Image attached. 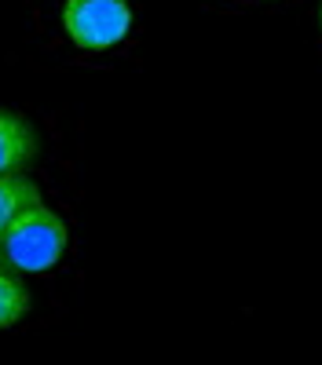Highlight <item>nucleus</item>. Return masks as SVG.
<instances>
[{"label": "nucleus", "instance_id": "obj_1", "mask_svg": "<svg viewBox=\"0 0 322 365\" xmlns=\"http://www.w3.org/2000/svg\"><path fill=\"white\" fill-rule=\"evenodd\" d=\"M63 252H66V223L44 201L29 205L0 241V259L11 270H26V274L51 270L63 259Z\"/></svg>", "mask_w": 322, "mask_h": 365}, {"label": "nucleus", "instance_id": "obj_2", "mask_svg": "<svg viewBox=\"0 0 322 365\" xmlns=\"http://www.w3.org/2000/svg\"><path fill=\"white\" fill-rule=\"evenodd\" d=\"M63 29L77 48L106 51L129 37L132 8H129V0H66Z\"/></svg>", "mask_w": 322, "mask_h": 365}, {"label": "nucleus", "instance_id": "obj_3", "mask_svg": "<svg viewBox=\"0 0 322 365\" xmlns=\"http://www.w3.org/2000/svg\"><path fill=\"white\" fill-rule=\"evenodd\" d=\"M37 146H41L37 128L19 110L0 106V175L26 172L29 161L37 158Z\"/></svg>", "mask_w": 322, "mask_h": 365}, {"label": "nucleus", "instance_id": "obj_4", "mask_svg": "<svg viewBox=\"0 0 322 365\" xmlns=\"http://www.w3.org/2000/svg\"><path fill=\"white\" fill-rule=\"evenodd\" d=\"M41 201V190L34 179H26L22 172L15 175H0V241H4L8 227L22 216L29 205Z\"/></svg>", "mask_w": 322, "mask_h": 365}, {"label": "nucleus", "instance_id": "obj_5", "mask_svg": "<svg viewBox=\"0 0 322 365\" xmlns=\"http://www.w3.org/2000/svg\"><path fill=\"white\" fill-rule=\"evenodd\" d=\"M26 311H29V292H26V285L15 278L11 270L0 267V329L19 325V322L26 318Z\"/></svg>", "mask_w": 322, "mask_h": 365}]
</instances>
